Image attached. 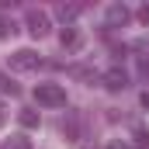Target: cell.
I'll return each mask as SVG.
<instances>
[{"instance_id":"4","label":"cell","mask_w":149,"mask_h":149,"mask_svg":"<svg viewBox=\"0 0 149 149\" xmlns=\"http://www.w3.org/2000/svg\"><path fill=\"white\" fill-rule=\"evenodd\" d=\"M128 17H132V10H128L125 3H111L108 14H104V24H108V28H125Z\"/></svg>"},{"instance_id":"9","label":"cell","mask_w":149,"mask_h":149,"mask_svg":"<svg viewBox=\"0 0 149 149\" xmlns=\"http://www.w3.org/2000/svg\"><path fill=\"white\" fill-rule=\"evenodd\" d=\"M3 149H31V139H24V135H10V139L3 142Z\"/></svg>"},{"instance_id":"6","label":"cell","mask_w":149,"mask_h":149,"mask_svg":"<svg viewBox=\"0 0 149 149\" xmlns=\"http://www.w3.org/2000/svg\"><path fill=\"white\" fill-rule=\"evenodd\" d=\"M59 42H63V49H80V31L76 28H63L59 31Z\"/></svg>"},{"instance_id":"8","label":"cell","mask_w":149,"mask_h":149,"mask_svg":"<svg viewBox=\"0 0 149 149\" xmlns=\"http://www.w3.org/2000/svg\"><path fill=\"white\" fill-rule=\"evenodd\" d=\"M17 121H21L24 128H38V111H31V108H24V111L17 114Z\"/></svg>"},{"instance_id":"11","label":"cell","mask_w":149,"mask_h":149,"mask_svg":"<svg viewBox=\"0 0 149 149\" xmlns=\"http://www.w3.org/2000/svg\"><path fill=\"white\" fill-rule=\"evenodd\" d=\"M14 31H17V28H14V21H10L7 14H0V38H10Z\"/></svg>"},{"instance_id":"17","label":"cell","mask_w":149,"mask_h":149,"mask_svg":"<svg viewBox=\"0 0 149 149\" xmlns=\"http://www.w3.org/2000/svg\"><path fill=\"white\" fill-rule=\"evenodd\" d=\"M0 125H3V111H0Z\"/></svg>"},{"instance_id":"3","label":"cell","mask_w":149,"mask_h":149,"mask_svg":"<svg viewBox=\"0 0 149 149\" xmlns=\"http://www.w3.org/2000/svg\"><path fill=\"white\" fill-rule=\"evenodd\" d=\"M24 21H28V31H31L35 38H45L49 31H52V21H49V14H45V10H28V17H24Z\"/></svg>"},{"instance_id":"7","label":"cell","mask_w":149,"mask_h":149,"mask_svg":"<svg viewBox=\"0 0 149 149\" xmlns=\"http://www.w3.org/2000/svg\"><path fill=\"white\" fill-rule=\"evenodd\" d=\"M56 14H59V17L66 21V28H70V21L80 14V7H76V3H59V7H56Z\"/></svg>"},{"instance_id":"15","label":"cell","mask_w":149,"mask_h":149,"mask_svg":"<svg viewBox=\"0 0 149 149\" xmlns=\"http://www.w3.org/2000/svg\"><path fill=\"white\" fill-rule=\"evenodd\" d=\"M139 101H142V108H149V90L142 94V97H139Z\"/></svg>"},{"instance_id":"5","label":"cell","mask_w":149,"mask_h":149,"mask_svg":"<svg viewBox=\"0 0 149 149\" xmlns=\"http://www.w3.org/2000/svg\"><path fill=\"white\" fill-rule=\"evenodd\" d=\"M101 83H104L111 94H118V90H125V87H128V73H125L121 66H114V70H108V73L101 76Z\"/></svg>"},{"instance_id":"1","label":"cell","mask_w":149,"mask_h":149,"mask_svg":"<svg viewBox=\"0 0 149 149\" xmlns=\"http://www.w3.org/2000/svg\"><path fill=\"white\" fill-rule=\"evenodd\" d=\"M35 101L42 108H66V90L59 83H38L35 87Z\"/></svg>"},{"instance_id":"16","label":"cell","mask_w":149,"mask_h":149,"mask_svg":"<svg viewBox=\"0 0 149 149\" xmlns=\"http://www.w3.org/2000/svg\"><path fill=\"white\" fill-rule=\"evenodd\" d=\"M108 149H128V146H125V142H111Z\"/></svg>"},{"instance_id":"2","label":"cell","mask_w":149,"mask_h":149,"mask_svg":"<svg viewBox=\"0 0 149 149\" xmlns=\"http://www.w3.org/2000/svg\"><path fill=\"white\" fill-rule=\"evenodd\" d=\"M7 66L17 70V73H31V70L42 66V59H38V52H31V49H17V52L7 59Z\"/></svg>"},{"instance_id":"14","label":"cell","mask_w":149,"mask_h":149,"mask_svg":"<svg viewBox=\"0 0 149 149\" xmlns=\"http://www.w3.org/2000/svg\"><path fill=\"white\" fill-rule=\"evenodd\" d=\"M139 21H142V24H149V3L142 7V10H139Z\"/></svg>"},{"instance_id":"13","label":"cell","mask_w":149,"mask_h":149,"mask_svg":"<svg viewBox=\"0 0 149 149\" xmlns=\"http://www.w3.org/2000/svg\"><path fill=\"white\" fill-rule=\"evenodd\" d=\"M139 76L149 80V56H139Z\"/></svg>"},{"instance_id":"12","label":"cell","mask_w":149,"mask_h":149,"mask_svg":"<svg viewBox=\"0 0 149 149\" xmlns=\"http://www.w3.org/2000/svg\"><path fill=\"white\" fill-rule=\"evenodd\" d=\"M135 149H149V132L146 128H135Z\"/></svg>"},{"instance_id":"10","label":"cell","mask_w":149,"mask_h":149,"mask_svg":"<svg viewBox=\"0 0 149 149\" xmlns=\"http://www.w3.org/2000/svg\"><path fill=\"white\" fill-rule=\"evenodd\" d=\"M0 90H3V94H10V97H17V94H21V87H17L10 76H3V73H0Z\"/></svg>"}]
</instances>
